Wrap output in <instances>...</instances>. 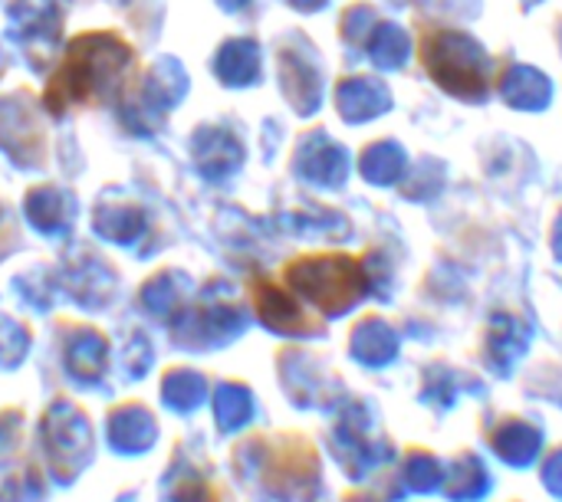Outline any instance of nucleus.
I'll return each instance as SVG.
<instances>
[{
	"label": "nucleus",
	"mask_w": 562,
	"mask_h": 502,
	"mask_svg": "<svg viewBox=\"0 0 562 502\" xmlns=\"http://www.w3.org/2000/svg\"><path fill=\"white\" fill-rule=\"evenodd\" d=\"M422 62L428 76L451 95L481 99L491 89V59L468 33L431 30L422 39Z\"/></svg>",
	"instance_id": "f257e3e1"
},
{
	"label": "nucleus",
	"mask_w": 562,
	"mask_h": 502,
	"mask_svg": "<svg viewBox=\"0 0 562 502\" xmlns=\"http://www.w3.org/2000/svg\"><path fill=\"white\" fill-rule=\"evenodd\" d=\"M306 273H293L296 286L326 309H342L359 299L362 273L349 256H310L303 260Z\"/></svg>",
	"instance_id": "f03ea898"
}]
</instances>
